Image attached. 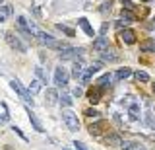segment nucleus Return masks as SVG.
<instances>
[{
	"mask_svg": "<svg viewBox=\"0 0 155 150\" xmlns=\"http://www.w3.org/2000/svg\"><path fill=\"white\" fill-rule=\"evenodd\" d=\"M56 101H60L58 92H56L54 88H48V90H47V96H45V103H47V105H54Z\"/></svg>",
	"mask_w": 155,
	"mask_h": 150,
	"instance_id": "nucleus-10",
	"label": "nucleus"
},
{
	"mask_svg": "<svg viewBox=\"0 0 155 150\" xmlns=\"http://www.w3.org/2000/svg\"><path fill=\"white\" fill-rule=\"evenodd\" d=\"M56 30L62 31V33H64V35H68V37H74V35H76V31L72 30L70 26H66V23H56Z\"/></svg>",
	"mask_w": 155,
	"mask_h": 150,
	"instance_id": "nucleus-20",
	"label": "nucleus"
},
{
	"mask_svg": "<svg viewBox=\"0 0 155 150\" xmlns=\"http://www.w3.org/2000/svg\"><path fill=\"white\" fill-rule=\"evenodd\" d=\"M72 101H74V99H72V94H68V92H62V94H60V103L64 105V107H70Z\"/></svg>",
	"mask_w": 155,
	"mask_h": 150,
	"instance_id": "nucleus-24",
	"label": "nucleus"
},
{
	"mask_svg": "<svg viewBox=\"0 0 155 150\" xmlns=\"http://www.w3.org/2000/svg\"><path fill=\"white\" fill-rule=\"evenodd\" d=\"M84 68H85V62L81 61V59H76V61H74V66H72V74H74L76 78H81Z\"/></svg>",
	"mask_w": 155,
	"mask_h": 150,
	"instance_id": "nucleus-11",
	"label": "nucleus"
},
{
	"mask_svg": "<svg viewBox=\"0 0 155 150\" xmlns=\"http://www.w3.org/2000/svg\"><path fill=\"white\" fill-rule=\"evenodd\" d=\"M41 88H43V80H41V78H37V76H35V78L31 80V86H29V92H31V94L35 96V94H39V92H41Z\"/></svg>",
	"mask_w": 155,
	"mask_h": 150,
	"instance_id": "nucleus-17",
	"label": "nucleus"
},
{
	"mask_svg": "<svg viewBox=\"0 0 155 150\" xmlns=\"http://www.w3.org/2000/svg\"><path fill=\"white\" fill-rule=\"evenodd\" d=\"M110 8H113V4H110V0H107V2L101 4L99 12H101V14H107V12H110Z\"/></svg>",
	"mask_w": 155,
	"mask_h": 150,
	"instance_id": "nucleus-30",
	"label": "nucleus"
},
{
	"mask_svg": "<svg viewBox=\"0 0 155 150\" xmlns=\"http://www.w3.org/2000/svg\"><path fill=\"white\" fill-rule=\"evenodd\" d=\"M113 76H114V74H110V72H109V74H103V76L99 78V86H101V88H105V86H110V82H113Z\"/></svg>",
	"mask_w": 155,
	"mask_h": 150,
	"instance_id": "nucleus-25",
	"label": "nucleus"
},
{
	"mask_svg": "<svg viewBox=\"0 0 155 150\" xmlns=\"http://www.w3.org/2000/svg\"><path fill=\"white\" fill-rule=\"evenodd\" d=\"M140 49L143 53H155V39H145L140 43Z\"/></svg>",
	"mask_w": 155,
	"mask_h": 150,
	"instance_id": "nucleus-15",
	"label": "nucleus"
},
{
	"mask_svg": "<svg viewBox=\"0 0 155 150\" xmlns=\"http://www.w3.org/2000/svg\"><path fill=\"white\" fill-rule=\"evenodd\" d=\"M101 57H103V61H118V53H114L113 49H109V47H107L105 51H101Z\"/></svg>",
	"mask_w": 155,
	"mask_h": 150,
	"instance_id": "nucleus-16",
	"label": "nucleus"
},
{
	"mask_svg": "<svg viewBox=\"0 0 155 150\" xmlns=\"http://www.w3.org/2000/svg\"><path fill=\"white\" fill-rule=\"evenodd\" d=\"M122 18L126 22H134V20H138V18H136V14L134 12H130V10H122Z\"/></svg>",
	"mask_w": 155,
	"mask_h": 150,
	"instance_id": "nucleus-27",
	"label": "nucleus"
},
{
	"mask_svg": "<svg viewBox=\"0 0 155 150\" xmlns=\"http://www.w3.org/2000/svg\"><path fill=\"white\" fill-rule=\"evenodd\" d=\"M99 94H101V86H99V88H95V90H89V92H87V98H89L91 103H97V101L101 99Z\"/></svg>",
	"mask_w": 155,
	"mask_h": 150,
	"instance_id": "nucleus-21",
	"label": "nucleus"
},
{
	"mask_svg": "<svg viewBox=\"0 0 155 150\" xmlns=\"http://www.w3.org/2000/svg\"><path fill=\"white\" fill-rule=\"evenodd\" d=\"M130 74H132V70H130V68H126V66H124V68H118V70L114 72V78H118V80H126Z\"/></svg>",
	"mask_w": 155,
	"mask_h": 150,
	"instance_id": "nucleus-23",
	"label": "nucleus"
},
{
	"mask_svg": "<svg viewBox=\"0 0 155 150\" xmlns=\"http://www.w3.org/2000/svg\"><path fill=\"white\" fill-rule=\"evenodd\" d=\"M4 37H6V43H8L10 47H12L14 51H19V53H25V51H27L25 43L19 39V37H18L14 31H6V33H4Z\"/></svg>",
	"mask_w": 155,
	"mask_h": 150,
	"instance_id": "nucleus-5",
	"label": "nucleus"
},
{
	"mask_svg": "<svg viewBox=\"0 0 155 150\" xmlns=\"http://www.w3.org/2000/svg\"><path fill=\"white\" fill-rule=\"evenodd\" d=\"M12 131H14V133H16V134H18V137H21L23 140H27V137H25V134H23V133H21V131H19L18 127H12Z\"/></svg>",
	"mask_w": 155,
	"mask_h": 150,
	"instance_id": "nucleus-33",
	"label": "nucleus"
},
{
	"mask_svg": "<svg viewBox=\"0 0 155 150\" xmlns=\"http://www.w3.org/2000/svg\"><path fill=\"white\" fill-rule=\"evenodd\" d=\"M134 76H136V80H138V82H142V84L149 82V74H147V72H143V70H138Z\"/></svg>",
	"mask_w": 155,
	"mask_h": 150,
	"instance_id": "nucleus-26",
	"label": "nucleus"
},
{
	"mask_svg": "<svg viewBox=\"0 0 155 150\" xmlns=\"http://www.w3.org/2000/svg\"><path fill=\"white\" fill-rule=\"evenodd\" d=\"M140 2H147V0H140Z\"/></svg>",
	"mask_w": 155,
	"mask_h": 150,
	"instance_id": "nucleus-36",
	"label": "nucleus"
},
{
	"mask_svg": "<svg viewBox=\"0 0 155 150\" xmlns=\"http://www.w3.org/2000/svg\"><path fill=\"white\" fill-rule=\"evenodd\" d=\"M0 4H2V0H0Z\"/></svg>",
	"mask_w": 155,
	"mask_h": 150,
	"instance_id": "nucleus-37",
	"label": "nucleus"
},
{
	"mask_svg": "<svg viewBox=\"0 0 155 150\" xmlns=\"http://www.w3.org/2000/svg\"><path fill=\"white\" fill-rule=\"evenodd\" d=\"M78 23H80V27L84 30L85 35H89V37L95 35V31H93V27H91V23L87 22V18H80V20H78Z\"/></svg>",
	"mask_w": 155,
	"mask_h": 150,
	"instance_id": "nucleus-14",
	"label": "nucleus"
},
{
	"mask_svg": "<svg viewBox=\"0 0 155 150\" xmlns=\"http://www.w3.org/2000/svg\"><path fill=\"white\" fill-rule=\"evenodd\" d=\"M6 121H10L8 105H6V101H0V123H6Z\"/></svg>",
	"mask_w": 155,
	"mask_h": 150,
	"instance_id": "nucleus-19",
	"label": "nucleus"
},
{
	"mask_svg": "<svg viewBox=\"0 0 155 150\" xmlns=\"http://www.w3.org/2000/svg\"><path fill=\"white\" fill-rule=\"evenodd\" d=\"M18 30L21 31V33H25V35H29V37H37V33L41 31L39 27L35 26V22H31V20H27L25 16H18Z\"/></svg>",
	"mask_w": 155,
	"mask_h": 150,
	"instance_id": "nucleus-2",
	"label": "nucleus"
},
{
	"mask_svg": "<svg viewBox=\"0 0 155 150\" xmlns=\"http://www.w3.org/2000/svg\"><path fill=\"white\" fill-rule=\"evenodd\" d=\"M85 115H87V117H99V111L93 109V107H89V109H85Z\"/></svg>",
	"mask_w": 155,
	"mask_h": 150,
	"instance_id": "nucleus-31",
	"label": "nucleus"
},
{
	"mask_svg": "<svg viewBox=\"0 0 155 150\" xmlns=\"http://www.w3.org/2000/svg\"><path fill=\"white\" fill-rule=\"evenodd\" d=\"M107 144H116V142H122V140H120V137L118 134H107Z\"/></svg>",
	"mask_w": 155,
	"mask_h": 150,
	"instance_id": "nucleus-28",
	"label": "nucleus"
},
{
	"mask_svg": "<svg viewBox=\"0 0 155 150\" xmlns=\"http://www.w3.org/2000/svg\"><path fill=\"white\" fill-rule=\"evenodd\" d=\"M101 127H103V123L99 121V123H95V125H91V127H89V133H91V134H95V137H97V134L101 133Z\"/></svg>",
	"mask_w": 155,
	"mask_h": 150,
	"instance_id": "nucleus-29",
	"label": "nucleus"
},
{
	"mask_svg": "<svg viewBox=\"0 0 155 150\" xmlns=\"http://www.w3.org/2000/svg\"><path fill=\"white\" fill-rule=\"evenodd\" d=\"M74 148H76V150H89L84 142H80V140H76V142H74Z\"/></svg>",
	"mask_w": 155,
	"mask_h": 150,
	"instance_id": "nucleus-32",
	"label": "nucleus"
},
{
	"mask_svg": "<svg viewBox=\"0 0 155 150\" xmlns=\"http://www.w3.org/2000/svg\"><path fill=\"white\" fill-rule=\"evenodd\" d=\"M12 16V6H0V22H6L8 18Z\"/></svg>",
	"mask_w": 155,
	"mask_h": 150,
	"instance_id": "nucleus-22",
	"label": "nucleus"
},
{
	"mask_svg": "<svg viewBox=\"0 0 155 150\" xmlns=\"http://www.w3.org/2000/svg\"><path fill=\"white\" fill-rule=\"evenodd\" d=\"M27 117L31 121V127L35 129L37 133H43V131H45V127L41 125V121H39V117L35 115V111H31V107H27Z\"/></svg>",
	"mask_w": 155,
	"mask_h": 150,
	"instance_id": "nucleus-9",
	"label": "nucleus"
},
{
	"mask_svg": "<svg viewBox=\"0 0 155 150\" xmlns=\"http://www.w3.org/2000/svg\"><path fill=\"white\" fill-rule=\"evenodd\" d=\"M62 119H64V125L68 127V131H72V133L80 131V121H78V115L70 107H66L64 111H62Z\"/></svg>",
	"mask_w": 155,
	"mask_h": 150,
	"instance_id": "nucleus-3",
	"label": "nucleus"
},
{
	"mask_svg": "<svg viewBox=\"0 0 155 150\" xmlns=\"http://www.w3.org/2000/svg\"><path fill=\"white\" fill-rule=\"evenodd\" d=\"M101 66H103L101 62H93V65H91L89 68H87V70L84 72V74H81L80 82H81V84H87V82H89L91 78H93V74H95V72H99V70H101Z\"/></svg>",
	"mask_w": 155,
	"mask_h": 150,
	"instance_id": "nucleus-8",
	"label": "nucleus"
},
{
	"mask_svg": "<svg viewBox=\"0 0 155 150\" xmlns=\"http://www.w3.org/2000/svg\"><path fill=\"white\" fill-rule=\"evenodd\" d=\"M107 47H109V39H107V37H99V39L93 41V49L95 51H105Z\"/></svg>",
	"mask_w": 155,
	"mask_h": 150,
	"instance_id": "nucleus-18",
	"label": "nucleus"
},
{
	"mask_svg": "<svg viewBox=\"0 0 155 150\" xmlns=\"http://www.w3.org/2000/svg\"><path fill=\"white\" fill-rule=\"evenodd\" d=\"M122 150H145V146L142 142H138V140H124Z\"/></svg>",
	"mask_w": 155,
	"mask_h": 150,
	"instance_id": "nucleus-13",
	"label": "nucleus"
},
{
	"mask_svg": "<svg viewBox=\"0 0 155 150\" xmlns=\"http://www.w3.org/2000/svg\"><path fill=\"white\" fill-rule=\"evenodd\" d=\"M52 82H54V86H58V88H64V86H68V82H70V72L64 66H56Z\"/></svg>",
	"mask_w": 155,
	"mask_h": 150,
	"instance_id": "nucleus-4",
	"label": "nucleus"
},
{
	"mask_svg": "<svg viewBox=\"0 0 155 150\" xmlns=\"http://www.w3.org/2000/svg\"><path fill=\"white\" fill-rule=\"evenodd\" d=\"M120 37H122V41L126 43V45H134L136 43V33L132 30H122L120 31Z\"/></svg>",
	"mask_w": 155,
	"mask_h": 150,
	"instance_id": "nucleus-12",
	"label": "nucleus"
},
{
	"mask_svg": "<svg viewBox=\"0 0 155 150\" xmlns=\"http://www.w3.org/2000/svg\"><path fill=\"white\" fill-rule=\"evenodd\" d=\"M84 55V49H80V47H66V49H62L58 53V57H60L62 61H70V59H78V57Z\"/></svg>",
	"mask_w": 155,
	"mask_h": 150,
	"instance_id": "nucleus-7",
	"label": "nucleus"
},
{
	"mask_svg": "<svg viewBox=\"0 0 155 150\" xmlns=\"http://www.w3.org/2000/svg\"><path fill=\"white\" fill-rule=\"evenodd\" d=\"M10 86H12V90H16V94H18L23 101H25L29 107H33V94H31V92H29V90H27V88H25V86H23L18 78L10 80Z\"/></svg>",
	"mask_w": 155,
	"mask_h": 150,
	"instance_id": "nucleus-1",
	"label": "nucleus"
},
{
	"mask_svg": "<svg viewBox=\"0 0 155 150\" xmlns=\"http://www.w3.org/2000/svg\"><path fill=\"white\" fill-rule=\"evenodd\" d=\"M64 150H68V148H64Z\"/></svg>",
	"mask_w": 155,
	"mask_h": 150,
	"instance_id": "nucleus-38",
	"label": "nucleus"
},
{
	"mask_svg": "<svg viewBox=\"0 0 155 150\" xmlns=\"http://www.w3.org/2000/svg\"><path fill=\"white\" fill-rule=\"evenodd\" d=\"M153 94H155V84H153Z\"/></svg>",
	"mask_w": 155,
	"mask_h": 150,
	"instance_id": "nucleus-35",
	"label": "nucleus"
},
{
	"mask_svg": "<svg viewBox=\"0 0 155 150\" xmlns=\"http://www.w3.org/2000/svg\"><path fill=\"white\" fill-rule=\"evenodd\" d=\"M81 94H84V90H81V88H74V96H78V98H80Z\"/></svg>",
	"mask_w": 155,
	"mask_h": 150,
	"instance_id": "nucleus-34",
	"label": "nucleus"
},
{
	"mask_svg": "<svg viewBox=\"0 0 155 150\" xmlns=\"http://www.w3.org/2000/svg\"><path fill=\"white\" fill-rule=\"evenodd\" d=\"M122 105H126L130 119H132V121H140V117H142V109H140L138 101H134V99H122Z\"/></svg>",
	"mask_w": 155,
	"mask_h": 150,
	"instance_id": "nucleus-6",
	"label": "nucleus"
}]
</instances>
